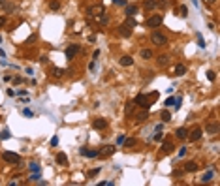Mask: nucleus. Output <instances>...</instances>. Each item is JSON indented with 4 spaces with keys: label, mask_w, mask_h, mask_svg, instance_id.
Masks as SVG:
<instances>
[{
    "label": "nucleus",
    "mask_w": 220,
    "mask_h": 186,
    "mask_svg": "<svg viewBox=\"0 0 220 186\" xmlns=\"http://www.w3.org/2000/svg\"><path fill=\"white\" fill-rule=\"evenodd\" d=\"M4 162H8V164H15V165H21V156L15 152H4L2 154Z\"/></svg>",
    "instance_id": "f257e3e1"
},
{
    "label": "nucleus",
    "mask_w": 220,
    "mask_h": 186,
    "mask_svg": "<svg viewBox=\"0 0 220 186\" xmlns=\"http://www.w3.org/2000/svg\"><path fill=\"white\" fill-rule=\"evenodd\" d=\"M151 41H153L154 45L162 47V45H166V43H167V36H164L162 32H153V36H151Z\"/></svg>",
    "instance_id": "f03ea898"
},
{
    "label": "nucleus",
    "mask_w": 220,
    "mask_h": 186,
    "mask_svg": "<svg viewBox=\"0 0 220 186\" xmlns=\"http://www.w3.org/2000/svg\"><path fill=\"white\" fill-rule=\"evenodd\" d=\"M134 104H137L139 107H143V109H149L151 107V100H149L147 94H137V98L134 100Z\"/></svg>",
    "instance_id": "7ed1b4c3"
},
{
    "label": "nucleus",
    "mask_w": 220,
    "mask_h": 186,
    "mask_svg": "<svg viewBox=\"0 0 220 186\" xmlns=\"http://www.w3.org/2000/svg\"><path fill=\"white\" fill-rule=\"evenodd\" d=\"M105 13V8H103V4H94V6L89 8V15L90 17H100V15Z\"/></svg>",
    "instance_id": "20e7f679"
},
{
    "label": "nucleus",
    "mask_w": 220,
    "mask_h": 186,
    "mask_svg": "<svg viewBox=\"0 0 220 186\" xmlns=\"http://www.w3.org/2000/svg\"><path fill=\"white\" fill-rule=\"evenodd\" d=\"M79 53V45L77 43H71V45L66 47V51H64V57L68 58V60H71V58H75V55Z\"/></svg>",
    "instance_id": "39448f33"
},
{
    "label": "nucleus",
    "mask_w": 220,
    "mask_h": 186,
    "mask_svg": "<svg viewBox=\"0 0 220 186\" xmlns=\"http://www.w3.org/2000/svg\"><path fill=\"white\" fill-rule=\"evenodd\" d=\"M162 25V15L156 13V15H151L149 19H147V26L149 28H156V26Z\"/></svg>",
    "instance_id": "423d86ee"
},
{
    "label": "nucleus",
    "mask_w": 220,
    "mask_h": 186,
    "mask_svg": "<svg viewBox=\"0 0 220 186\" xmlns=\"http://www.w3.org/2000/svg\"><path fill=\"white\" fill-rule=\"evenodd\" d=\"M201 136H203V130L201 128H194L192 132H188V136H186V137H188L190 141H199V139H201Z\"/></svg>",
    "instance_id": "0eeeda50"
},
{
    "label": "nucleus",
    "mask_w": 220,
    "mask_h": 186,
    "mask_svg": "<svg viewBox=\"0 0 220 186\" xmlns=\"http://www.w3.org/2000/svg\"><path fill=\"white\" fill-rule=\"evenodd\" d=\"M115 149L117 147H113V145H105V147H102V150H98V156L107 158V156H111V154L115 152Z\"/></svg>",
    "instance_id": "6e6552de"
},
{
    "label": "nucleus",
    "mask_w": 220,
    "mask_h": 186,
    "mask_svg": "<svg viewBox=\"0 0 220 186\" xmlns=\"http://www.w3.org/2000/svg\"><path fill=\"white\" fill-rule=\"evenodd\" d=\"M205 132L209 133V136H217V133H218V122L217 120L209 122V124H207V128H205Z\"/></svg>",
    "instance_id": "1a4fd4ad"
},
{
    "label": "nucleus",
    "mask_w": 220,
    "mask_h": 186,
    "mask_svg": "<svg viewBox=\"0 0 220 186\" xmlns=\"http://www.w3.org/2000/svg\"><path fill=\"white\" fill-rule=\"evenodd\" d=\"M0 10H4L6 13H11L15 10V6L10 2V0H0Z\"/></svg>",
    "instance_id": "9d476101"
},
{
    "label": "nucleus",
    "mask_w": 220,
    "mask_h": 186,
    "mask_svg": "<svg viewBox=\"0 0 220 186\" xmlns=\"http://www.w3.org/2000/svg\"><path fill=\"white\" fill-rule=\"evenodd\" d=\"M92 126H94L96 130H105L107 128V120H105V118H94Z\"/></svg>",
    "instance_id": "9b49d317"
},
{
    "label": "nucleus",
    "mask_w": 220,
    "mask_h": 186,
    "mask_svg": "<svg viewBox=\"0 0 220 186\" xmlns=\"http://www.w3.org/2000/svg\"><path fill=\"white\" fill-rule=\"evenodd\" d=\"M119 34H121L122 38H130L132 36V28L128 25H121L119 26Z\"/></svg>",
    "instance_id": "f8f14e48"
},
{
    "label": "nucleus",
    "mask_w": 220,
    "mask_h": 186,
    "mask_svg": "<svg viewBox=\"0 0 220 186\" xmlns=\"http://www.w3.org/2000/svg\"><path fill=\"white\" fill-rule=\"evenodd\" d=\"M81 156H87V158H96L98 156V150H89V149H81L79 150Z\"/></svg>",
    "instance_id": "ddd939ff"
},
{
    "label": "nucleus",
    "mask_w": 220,
    "mask_h": 186,
    "mask_svg": "<svg viewBox=\"0 0 220 186\" xmlns=\"http://www.w3.org/2000/svg\"><path fill=\"white\" fill-rule=\"evenodd\" d=\"M185 171H186V173L198 171V164H196V162H186V164H185Z\"/></svg>",
    "instance_id": "4468645a"
},
{
    "label": "nucleus",
    "mask_w": 220,
    "mask_h": 186,
    "mask_svg": "<svg viewBox=\"0 0 220 186\" xmlns=\"http://www.w3.org/2000/svg\"><path fill=\"white\" fill-rule=\"evenodd\" d=\"M143 8H145L147 11L156 10V0H145V2H143Z\"/></svg>",
    "instance_id": "2eb2a0df"
},
{
    "label": "nucleus",
    "mask_w": 220,
    "mask_h": 186,
    "mask_svg": "<svg viewBox=\"0 0 220 186\" xmlns=\"http://www.w3.org/2000/svg\"><path fill=\"white\" fill-rule=\"evenodd\" d=\"M57 164L58 165H68V156L64 152H58L57 154Z\"/></svg>",
    "instance_id": "dca6fc26"
},
{
    "label": "nucleus",
    "mask_w": 220,
    "mask_h": 186,
    "mask_svg": "<svg viewBox=\"0 0 220 186\" xmlns=\"http://www.w3.org/2000/svg\"><path fill=\"white\" fill-rule=\"evenodd\" d=\"M173 72H175V75H177V77H181V75L186 73V66H185V64H177Z\"/></svg>",
    "instance_id": "f3484780"
},
{
    "label": "nucleus",
    "mask_w": 220,
    "mask_h": 186,
    "mask_svg": "<svg viewBox=\"0 0 220 186\" xmlns=\"http://www.w3.org/2000/svg\"><path fill=\"white\" fill-rule=\"evenodd\" d=\"M213 175H214V171L213 169H209V171H205L201 175V183H211V179H213Z\"/></svg>",
    "instance_id": "a211bd4d"
},
{
    "label": "nucleus",
    "mask_w": 220,
    "mask_h": 186,
    "mask_svg": "<svg viewBox=\"0 0 220 186\" xmlns=\"http://www.w3.org/2000/svg\"><path fill=\"white\" fill-rule=\"evenodd\" d=\"M175 136H177V139H186V136H188V130H186V128H179L177 132H175Z\"/></svg>",
    "instance_id": "6ab92c4d"
},
{
    "label": "nucleus",
    "mask_w": 220,
    "mask_h": 186,
    "mask_svg": "<svg viewBox=\"0 0 220 186\" xmlns=\"http://www.w3.org/2000/svg\"><path fill=\"white\" fill-rule=\"evenodd\" d=\"M132 62H134V58H132V57H128V55H124V57L121 58V66H124V68L132 66Z\"/></svg>",
    "instance_id": "aec40b11"
},
{
    "label": "nucleus",
    "mask_w": 220,
    "mask_h": 186,
    "mask_svg": "<svg viewBox=\"0 0 220 186\" xmlns=\"http://www.w3.org/2000/svg\"><path fill=\"white\" fill-rule=\"evenodd\" d=\"M175 147H173V143H171V141H164V143H162V150H164V152H171V150H173Z\"/></svg>",
    "instance_id": "412c9836"
},
{
    "label": "nucleus",
    "mask_w": 220,
    "mask_h": 186,
    "mask_svg": "<svg viewBox=\"0 0 220 186\" xmlns=\"http://www.w3.org/2000/svg\"><path fill=\"white\" fill-rule=\"evenodd\" d=\"M124 13H126V17H134V15L137 13V8H135V6H126Z\"/></svg>",
    "instance_id": "4be33fe9"
},
{
    "label": "nucleus",
    "mask_w": 220,
    "mask_h": 186,
    "mask_svg": "<svg viewBox=\"0 0 220 186\" xmlns=\"http://www.w3.org/2000/svg\"><path fill=\"white\" fill-rule=\"evenodd\" d=\"M139 57H141V58H145V60H149V58H153V51H151V49H141Z\"/></svg>",
    "instance_id": "5701e85b"
},
{
    "label": "nucleus",
    "mask_w": 220,
    "mask_h": 186,
    "mask_svg": "<svg viewBox=\"0 0 220 186\" xmlns=\"http://www.w3.org/2000/svg\"><path fill=\"white\" fill-rule=\"evenodd\" d=\"M169 64V57L167 55H160L158 57V66H167Z\"/></svg>",
    "instance_id": "b1692460"
},
{
    "label": "nucleus",
    "mask_w": 220,
    "mask_h": 186,
    "mask_svg": "<svg viewBox=\"0 0 220 186\" xmlns=\"http://www.w3.org/2000/svg\"><path fill=\"white\" fill-rule=\"evenodd\" d=\"M167 4H169V0H156V8H160V10H166Z\"/></svg>",
    "instance_id": "393cba45"
},
{
    "label": "nucleus",
    "mask_w": 220,
    "mask_h": 186,
    "mask_svg": "<svg viewBox=\"0 0 220 186\" xmlns=\"http://www.w3.org/2000/svg\"><path fill=\"white\" fill-rule=\"evenodd\" d=\"M134 111V102H128L126 104V107H124V113H126V117H130V113Z\"/></svg>",
    "instance_id": "a878e982"
},
{
    "label": "nucleus",
    "mask_w": 220,
    "mask_h": 186,
    "mask_svg": "<svg viewBox=\"0 0 220 186\" xmlns=\"http://www.w3.org/2000/svg\"><path fill=\"white\" fill-rule=\"evenodd\" d=\"M160 118H162V122H169L171 120V113L169 111H164L162 115H160Z\"/></svg>",
    "instance_id": "bb28decb"
},
{
    "label": "nucleus",
    "mask_w": 220,
    "mask_h": 186,
    "mask_svg": "<svg viewBox=\"0 0 220 186\" xmlns=\"http://www.w3.org/2000/svg\"><path fill=\"white\" fill-rule=\"evenodd\" d=\"M179 15H181V17H183V19H185V17H186V15H188V8H186V6H185V4H183V6H181V8H179Z\"/></svg>",
    "instance_id": "cd10ccee"
},
{
    "label": "nucleus",
    "mask_w": 220,
    "mask_h": 186,
    "mask_svg": "<svg viewBox=\"0 0 220 186\" xmlns=\"http://www.w3.org/2000/svg\"><path fill=\"white\" fill-rule=\"evenodd\" d=\"M122 145H124L126 149H132V147L135 145V139H134V137H130V139H124V143H122Z\"/></svg>",
    "instance_id": "c85d7f7f"
},
{
    "label": "nucleus",
    "mask_w": 220,
    "mask_h": 186,
    "mask_svg": "<svg viewBox=\"0 0 220 186\" xmlns=\"http://www.w3.org/2000/svg\"><path fill=\"white\" fill-rule=\"evenodd\" d=\"M10 136H11V133H10V130H2V132H0V139H2V141L10 139Z\"/></svg>",
    "instance_id": "c756f323"
},
{
    "label": "nucleus",
    "mask_w": 220,
    "mask_h": 186,
    "mask_svg": "<svg viewBox=\"0 0 220 186\" xmlns=\"http://www.w3.org/2000/svg\"><path fill=\"white\" fill-rule=\"evenodd\" d=\"M49 8H51V10H53V11H57V10H58V8H60V2H58V0H51V4H49Z\"/></svg>",
    "instance_id": "7c9ffc66"
},
{
    "label": "nucleus",
    "mask_w": 220,
    "mask_h": 186,
    "mask_svg": "<svg viewBox=\"0 0 220 186\" xmlns=\"http://www.w3.org/2000/svg\"><path fill=\"white\" fill-rule=\"evenodd\" d=\"M64 75V70L62 68H55L53 70V77H62Z\"/></svg>",
    "instance_id": "2f4dec72"
},
{
    "label": "nucleus",
    "mask_w": 220,
    "mask_h": 186,
    "mask_svg": "<svg viewBox=\"0 0 220 186\" xmlns=\"http://www.w3.org/2000/svg\"><path fill=\"white\" fill-rule=\"evenodd\" d=\"M147 117H149V113H147V109H143V111H141V113H139V115H137V120H139V122H141V120H145V118H147Z\"/></svg>",
    "instance_id": "473e14b6"
},
{
    "label": "nucleus",
    "mask_w": 220,
    "mask_h": 186,
    "mask_svg": "<svg viewBox=\"0 0 220 186\" xmlns=\"http://www.w3.org/2000/svg\"><path fill=\"white\" fill-rule=\"evenodd\" d=\"M124 25H128V26H130V28H134V26H135V19H134V17H128Z\"/></svg>",
    "instance_id": "72a5a7b5"
},
{
    "label": "nucleus",
    "mask_w": 220,
    "mask_h": 186,
    "mask_svg": "<svg viewBox=\"0 0 220 186\" xmlns=\"http://www.w3.org/2000/svg\"><path fill=\"white\" fill-rule=\"evenodd\" d=\"M173 104H175V98H173V96H171V98H167V100L164 102V105H166V107H169V105H173Z\"/></svg>",
    "instance_id": "f704fd0d"
},
{
    "label": "nucleus",
    "mask_w": 220,
    "mask_h": 186,
    "mask_svg": "<svg viewBox=\"0 0 220 186\" xmlns=\"http://www.w3.org/2000/svg\"><path fill=\"white\" fill-rule=\"evenodd\" d=\"M30 171H32V173H36V171H40V165H38V164H36V162H32V164H30Z\"/></svg>",
    "instance_id": "c9c22d12"
},
{
    "label": "nucleus",
    "mask_w": 220,
    "mask_h": 186,
    "mask_svg": "<svg viewBox=\"0 0 220 186\" xmlns=\"http://www.w3.org/2000/svg\"><path fill=\"white\" fill-rule=\"evenodd\" d=\"M207 79H209V81H214V79H217V72H207Z\"/></svg>",
    "instance_id": "e433bc0d"
},
{
    "label": "nucleus",
    "mask_w": 220,
    "mask_h": 186,
    "mask_svg": "<svg viewBox=\"0 0 220 186\" xmlns=\"http://www.w3.org/2000/svg\"><path fill=\"white\" fill-rule=\"evenodd\" d=\"M198 43H199V47H205V39H203V36L198 32Z\"/></svg>",
    "instance_id": "4c0bfd02"
},
{
    "label": "nucleus",
    "mask_w": 220,
    "mask_h": 186,
    "mask_svg": "<svg viewBox=\"0 0 220 186\" xmlns=\"http://www.w3.org/2000/svg\"><path fill=\"white\" fill-rule=\"evenodd\" d=\"M40 179H42V177H40V173H38V171H36V173H32V175H30V179H28V180H40Z\"/></svg>",
    "instance_id": "58836bf2"
},
{
    "label": "nucleus",
    "mask_w": 220,
    "mask_h": 186,
    "mask_svg": "<svg viewBox=\"0 0 220 186\" xmlns=\"http://www.w3.org/2000/svg\"><path fill=\"white\" fill-rule=\"evenodd\" d=\"M23 115H25V117H28V118H30V117H34V113H32L30 109H26V107L23 109Z\"/></svg>",
    "instance_id": "ea45409f"
},
{
    "label": "nucleus",
    "mask_w": 220,
    "mask_h": 186,
    "mask_svg": "<svg viewBox=\"0 0 220 186\" xmlns=\"http://www.w3.org/2000/svg\"><path fill=\"white\" fill-rule=\"evenodd\" d=\"M162 137H164V133L156 132V133H154V137H153V139H154V141H162Z\"/></svg>",
    "instance_id": "a19ab883"
},
{
    "label": "nucleus",
    "mask_w": 220,
    "mask_h": 186,
    "mask_svg": "<svg viewBox=\"0 0 220 186\" xmlns=\"http://www.w3.org/2000/svg\"><path fill=\"white\" fill-rule=\"evenodd\" d=\"M58 145V137L55 136V137H51V147H57Z\"/></svg>",
    "instance_id": "79ce46f5"
},
{
    "label": "nucleus",
    "mask_w": 220,
    "mask_h": 186,
    "mask_svg": "<svg viewBox=\"0 0 220 186\" xmlns=\"http://www.w3.org/2000/svg\"><path fill=\"white\" fill-rule=\"evenodd\" d=\"M113 4H117V6H126V0H113Z\"/></svg>",
    "instance_id": "37998d69"
},
{
    "label": "nucleus",
    "mask_w": 220,
    "mask_h": 186,
    "mask_svg": "<svg viewBox=\"0 0 220 186\" xmlns=\"http://www.w3.org/2000/svg\"><path fill=\"white\" fill-rule=\"evenodd\" d=\"M124 139H126L124 136H119V137H117V145H122V143H124Z\"/></svg>",
    "instance_id": "c03bdc74"
},
{
    "label": "nucleus",
    "mask_w": 220,
    "mask_h": 186,
    "mask_svg": "<svg viewBox=\"0 0 220 186\" xmlns=\"http://www.w3.org/2000/svg\"><path fill=\"white\" fill-rule=\"evenodd\" d=\"M98 173H100V167H96V169H92V171L89 173V175H90V177H96V175H98Z\"/></svg>",
    "instance_id": "a18cd8bd"
},
{
    "label": "nucleus",
    "mask_w": 220,
    "mask_h": 186,
    "mask_svg": "<svg viewBox=\"0 0 220 186\" xmlns=\"http://www.w3.org/2000/svg\"><path fill=\"white\" fill-rule=\"evenodd\" d=\"M89 70H90V72H94V70H96V60H92V62H90V66H89Z\"/></svg>",
    "instance_id": "49530a36"
},
{
    "label": "nucleus",
    "mask_w": 220,
    "mask_h": 186,
    "mask_svg": "<svg viewBox=\"0 0 220 186\" xmlns=\"http://www.w3.org/2000/svg\"><path fill=\"white\" fill-rule=\"evenodd\" d=\"M185 154H186V147H183L181 150H179V158H181V156H185Z\"/></svg>",
    "instance_id": "de8ad7c7"
},
{
    "label": "nucleus",
    "mask_w": 220,
    "mask_h": 186,
    "mask_svg": "<svg viewBox=\"0 0 220 186\" xmlns=\"http://www.w3.org/2000/svg\"><path fill=\"white\" fill-rule=\"evenodd\" d=\"M4 25H6V17H0V28H2Z\"/></svg>",
    "instance_id": "09e8293b"
},
{
    "label": "nucleus",
    "mask_w": 220,
    "mask_h": 186,
    "mask_svg": "<svg viewBox=\"0 0 220 186\" xmlns=\"http://www.w3.org/2000/svg\"><path fill=\"white\" fill-rule=\"evenodd\" d=\"M6 92H8V96H15V90H11V89H8Z\"/></svg>",
    "instance_id": "8fccbe9b"
},
{
    "label": "nucleus",
    "mask_w": 220,
    "mask_h": 186,
    "mask_svg": "<svg viewBox=\"0 0 220 186\" xmlns=\"http://www.w3.org/2000/svg\"><path fill=\"white\" fill-rule=\"evenodd\" d=\"M0 57H2V58H4V57H6V53H4V51H2V49H0Z\"/></svg>",
    "instance_id": "3c124183"
},
{
    "label": "nucleus",
    "mask_w": 220,
    "mask_h": 186,
    "mask_svg": "<svg viewBox=\"0 0 220 186\" xmlns=\"http://www.w3.org/2000/svg\"><path fill=\"white\" fill-rule=\"evenodd\" d=\"M192 2H194V6H198V0H192Z\"/></svg>",
    "instance_id": "603ef678"
},
{
    "label": "nucleus",
    "mask_w": 220,
    "mask_h": 186,
    "mask_svg": "<svg viewBox=\"0 0 220 186\" xmlns=\"http://www.w3.org/2000/svg\"><path fill=\"white\" fill-rule=\"evenodd\" d=\"M207 2H211V4H214V2H217V0H207Z\"/></svg>",
    "instance_id": "864d4df0"
}]
</instances>
